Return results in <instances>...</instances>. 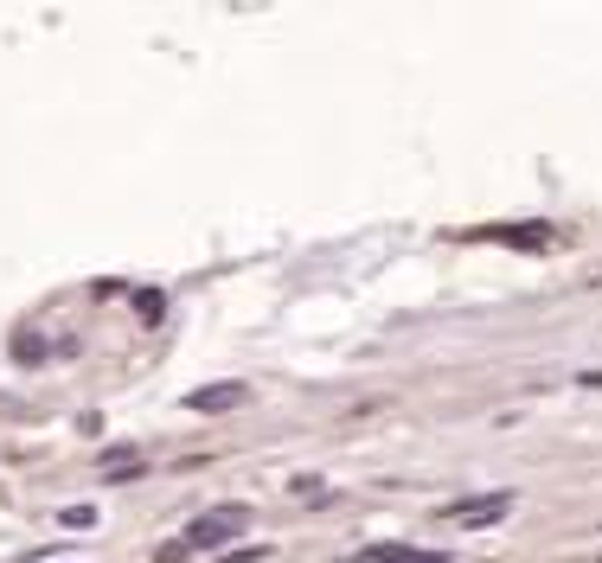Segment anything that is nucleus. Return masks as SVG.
Instances as JSON below:
<instances>
[{"label":"nucleus","instance_id":"1","mask_svg":"<svg viewBox=\"0 0 602 563\" xmlns=\"http://www.w3.org/2000/svg\"><path fill=\"white\" fill-rule=\"evenodd\" d=\"M237 525H250V512H244V506H211V512H199V518L186 525L180 551H186V557H193V551H225Z\"/></svg>","mask_w":602,"mask_h":563},{"label":"nucleus","instance_id":"4","mask_svg":"<svg viewBox=\"0 0 602 563\" xmlns=\"http://www.w3.org/2000/svg\"><path fill=\"white\" fill-rule=\"evenodd\" d=\"M186 404L193 409H231V404H244V384H211V391H193Z\"/></svg>","mask_w":602,"mask_h":563},{"label":"nucleus","instance_id":"2","mask_svg":"<svg viewBox=\"0 0 602 563\" xmlns=\"http://www.w3.org/2000/svg\"><path fill=\"white\" fill-rule=\"evenodd\" d=\"M513 512V493H474V500H455V506H443L448 525H500Z\"/></svg>","mask_w":602,"mask_h":563},{"label":"nucleus","instance_id":"3","mask_svg":"<svg viewBox=\"0 0 602 563\" xmlns=\"http://www.w3.org/2000/svg\"><path fill=\"white\" fill-rule=\"evenodd\" d=\"M346 563H455V557H436V551H417V544H366Z\"/></svg>","mask_w":602,"mask_h":563}]
</instances>
